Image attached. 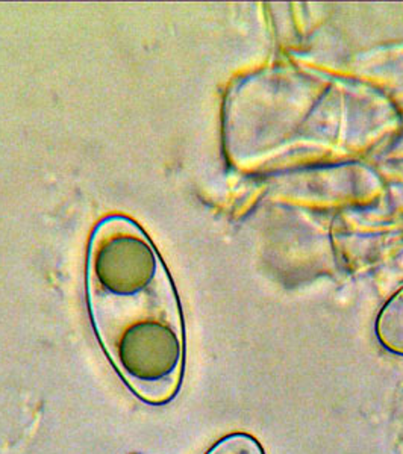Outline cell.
Returning <instances> with one entry per match:
<instances>
[{
  "label": "cell",
  "instance_id": "cell-1",
  "mask_svg": "<svg viewBox=\"0 0 403 454\" xmlns=\"http://www.w3.org/2000/svg\"><path fill=\"white\" fill-rule=\"evenodd\" d=\"M90 309L109 361L138 397L164 404L184 374V329L164 271L146 284L88 286Z\"/></svg>",
  "mask_w": 403,
  "mask_h": 454
},
{
  "label": "cell",
  "instance_id": "cell-2",
  "mask_svg": "<svg viewBox=\"0 0 403 454\" xmlns=\"http://www.w3.org/2000/svg\"><path fill=\"white\" fill-rule=\"evenodd\" d=\"M207 454H265L263 445L252 434H233L220 439Z\"/></svg>",
  "mask_w": 403,
  "mask_h": 454
}]
</instances>
